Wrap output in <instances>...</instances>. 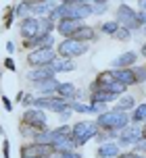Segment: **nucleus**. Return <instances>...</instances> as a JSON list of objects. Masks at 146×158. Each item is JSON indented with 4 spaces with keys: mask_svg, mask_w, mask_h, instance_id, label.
<instances>
[{
    "mask_svg": "<svg viewBox=\"0 0 146 158\" xmlns=\"http://www.w3.org/2000/svg\"><path fill=\"white\" fill-rule=\"evenodd\" d=\"M92 15V4H84V2H61L57 6V10L52 13V19L54 21H61V19H75V21H81L86 17Z\"/></svg>",
    "mask_w": 146,
    "mask_h": 158,
    "instance_id": "f257e3e1",
    "label": "nucleus"
},
{
    "mask_svg": "<svg viewBox=\"0 0 146 158\" xmlns=\"http://www.w3.org/2000/svg\"><path fill=\"white\" fill-rule=\"evenodd\" d=\"M96 125L100 129H106V131H121L125 125H130V117L125 114V110H119V108H113L105 112H100L96 118Z\"/></svg>",
    "mask_w": 146,
    "mask_h": 158,
    "instance_id": "f03ea898",
    "label": "nucleus"
},
{
    "mask_svg": "<svg viewBox=\"0 0 146 158\" xmlns=\"http://www.w3.org/2000/svg\"><path fill=\"white\" fill-rule=\"evenodd\" d=\"M98 133V125L96 123H90V121H79L71 127V137L75 139L77 146H84L88 143L90 139H94Z\"/></svg>",
    "mask_w": 146,
    "mask_h": 158,
    "instance_id": "7ed1b4c3",
    "label": "nucleus"
},
{
    "mask_svg": "<svg viewBox=\"0 0 146 158\" xmlns=\"http://www.w3.org/2000/svg\"><path fill=\"white\" fill-rule=\"evenodd\" d=\"M58 56H65V58H75V56H81L88 52V44L86 42H79V40L73 38H65L57 48Z\"/></svg>",
    "mask_w": 146,
    "mask_h": 158,
    "instance_id": "20e7f679",
    "label": "nucleus"
},
{
    "mask_svg": "<svg viewBox=\"0 0 146 158\" xmlns=\"http://www.w3.org/2000/svg\"><path fill=\"white\" fill-rule=\"evenodd\" d=\"M21 158H50L54 154V146L52 143H25L21 146V150H19Z\"/></svg>",
    "mask_w": 146,
    "mask_h": 158,
    "instance_id": "39448f33",
    "label": "nucleus"
},
{
    "mask_svg": "<svg viewBox=\"0 0 146 158\" xmlns=\"http://www.w3.org/2000/svg\"><path fill=\"white\" fill-rule=\"evenodd\" d=\"M33 106L36 108H42V110H52V112H63L65 108H69V100L61 98V96H40L33 100Z\"/></svg>",
    "mask_w": 146,
    "mask_h": 158,
    "instance_id": "423d86ee",
    "label": "nucleus"
},
{
    "mask_svg": "<svg viewBox=\"0 0 146 158\" xmlns=\"http://www.w3.org/2000/svg\"><path fill=\"white\" fill-rule=\"evenodd\" d=\"M54 58H57L54 48H33L27 54V63L32 67H42V64H50Z\"/></svg>",
    "mask_w": 146,
    "mask_h": 158,
    "instance_id": "0eeeda50",
    "label": "nucleus"
},
{
    "mask_svg": "<svg viewBox=\"0 0 146 158\" xmlns=\"http://www.w3.org/2000/svg\"><path fill=\"white\" fill-rule=\"evenodd\" d=\"M21 121H23V125H27V127H33V129H38V131H44L48 118H46V112L42 110V108H29V110L23 112Z\"/></svg>",
    "mask_w": 146,
    "mask_h": 158,
    "instance_id": "6e6552de",
    "label": "nucleus"
},
{
    "mask_svg": "<svg viewBox=\"0 0 146 158\" xmlns=\"http://www.w3.org/2000/svg\"><path fill=\"white\" fill-rule=\"evenodd\" d=\"M117 23L127 27V29H138L140 27L138 25V13L131 6H127V4H121V6L117 8Z\"/></svg>",
    "mask_w": 146,
    "mask_h": 158,
    "instance_id": "1a4fd4ad",
    "label": "nucleus"
},
{
    "mask_svg": "<svg viewBox=\"0 0 146 158\" xmlns=\"http://www.w3.org/2000/svg\"><path fill=\"white\" fill-rule=\"evenodd\" d=\"M140 139H144V135H142V127H138L136 123L134 125H125L119 131V143L123 146H127V143H138Z\"/></svg>",
    "mask_w": 146,
    "mask_h": 158,
    "instance_id": "9d476101",
    "label": "nucleus"
},
{
    "mask_svg": "<svg viewBox=\"0 0 146 158\" xmlns=\"http://www.w3.org/2000/svg\"><path fill=\"white\" fill-rule=\"evenodd\" d=\"M38 35V17H25L21 21V38L33 40Z\"/></svg>",
    "mask_w": 146,
    "mask_h": 158,
    "instance_id": "9b49d317",
    "label": "nucleus"
},
{
    "mask_svg": "<svg viewBox=\"0 0 146 158\" xmlns=\"http://www.w3.org/2000/svg\"><path fill=\"white\" fill-rule=\"evenodd\" d=\"M27 48H52L54 46V35L52 33H40L33 40H23Z\"/></svg>",
    "mask_w": 146,
    "mask_h": 158,
    "instance_id": "f8f14e48",
    "label": "nucleus"
},
{
    "mask_svg": "<svg viewBox=\"0 0 146 158\" xmlns=\"http://www.w3.org/2000/svg\"><path fill=\"white\" fill-rule=\"evenodd\" d=\"M54 77V69H52V64H42V67H36L32 71L27 73V79L29 81H44V79H50Z\"/></svg>",
    "mask_w": 146,
    "mask_h": 158,
    "instance_id": "ddd939ff",
    "label": "nucleus"
},
{
    "mask_svg": "<svg viewBox=\"0 0 146 158\" xmlns=\"http://www.w3.org/2000/svg\"><path fill=\"white\" fill-rule=\"evenodd\" d=\"M79 21H75V19H61V21H57V31L58 35H65V38H71L73 31L79 27Z\"/></svg>",
    "mask_w": 146,
    "mask_h": 158,
    "instance_id": "4468645a",
    "label": "nucleus"
},
{
    "mask_svg": "<svg viewBox=\"0 0 146 158\" xmlns=\"http://www.w3.org/2000/svg\"><path fill=\"white\" fill-rule=\"evenodd\" d=\"M57 10V2L52 0H44V2H38V4H32V15H40V17H50Z\"/></svg>",
    "mask_w": 146,
    "mask_h": 158,
    "instance_id": "2eb2a0df",
    "label": "nucleus"
},
{
    "mask_svg": "<svg viewBox=\"0 0 146 158\" xmlns=\"http://www.w3.org/2000/svg\"><path fill=\"white\" fill-rule=\"evenodd\" d=\"M50 64H52L54 73H71V71H75V63H73V58H65V56H57Z\"/></svg>",
    "mask_w": 146,
    "mask_h": 158,
    "instance_id": "dca6fc26",
    "label": "nucleus"
},
{
    "mask_svg": "<svg viewBox=\"0 0 146 158\" xmlns=\"http://www.w3.org/2000/svg\"><path fill=\"white\" fill-rule=\"evenodd\" d=\"M113 75H115V79L117 81H121L123 85H136V77H134V71H131L130 67H123V69H115L113 71Z\"/></svg>",
    "mask_w": 146,
    "mask_h": 158,
    "instance_id": "f3484780",
    "label": "nucleus"
},
{
    "mask_svg": "<svg viewBox=\"0 0 146 158\" xmlns=\"http://www.w3.org/2000/svg\"><path fill=\"white\" fill-rule=\"evenodd\" d=\"M136 60H138V54L136 52H123V54H119L117 58L113 60V67H117V69H123V67H134L136 64Z\"/></svg>",
    "mask_w": 146,
    "mask_h": 158,
    "instance_id": "a211bd4d",
    "label": "nucleus"
},
{
    "mask_svg": "<svg viewBox=\"0 0 146 158\" xmlns=\"http://www.w3.org/2000/svg\"><path fill=\"white\" fill-rule=\"evenodd\" d=\"M36 87L40 89L42 96H48V94H57V87H58V81L54 77L50 79H44V81H36Z\"/></svg>",
    "mask_w": 146,
    "mask_h": 158,
    "instance_id": "6ab92c4d",
    "label": "nucleus"
},
{
    "mask_svg": "<svg viewBox=\"0 0 146 158\" xmlns=\"http://www.w3.org/2000/svg\"><path fill=\"white\" fill-rule=\"evenodd\" d=\"M119 156V146L117 143H100V148H98V158H117Z\"/></svg>",
    "mask_w": 146,
    "mask_h": 158,
    "instance_id": "aec40b11",
    "label": "nucleus"
},
{
    "mask_svg": "<svg viewBox=\"0 0 146 158\" xmlns=\"http://www.w3.org/2000/svg\"><path fill=\"white\" fill-rule=\"evenodd\" d=\"M52 146H54V152H73L75 148H77V143H75V139H73L71 135L61 137V139H58V142H54Z\"/></svg>",
    "mask_w": 146,
    "mask_h": 158,
    "instance_id": "412c9836",
    "label": "nucleus"
},
{
    "mask_svg": "<svg viewBox=\"0 0 146 158\" xmlns=\"http://www.w3.org/2000/svg\"><path fill=\"white\" fill-rule=\"evenodd\" d=\"M115 98H117V96L111 94V92H106V89H92V92H90V100H92V102L106 104V102H113Z\"/></svg>",
    "mask_w": 146,
    "mask_h": 158,
    "instance_id": "4be33fe9",
    "label": "nucleus"
},
{
    "mask_svg": "<svg viewBox=\"0 0 146 158\" xmlns=\"http://www.w3.org/2000/svg\"><path fill=\"white\" fill-rule=\"evenodd\" d=\"M75 94H77V92H75V85H73V83H58L57 96H61V98L73 102V100H75Z\"/></svg>",
    "mask_w": 146,
    "mask_h": 158,
    "instance_id": "5701e85b",
    "label": "nucleus"
},
{
    "mask_svg": "<svg viewBox=\"0 0 146 158\" xmlns=\"http://www.w3.org/2000/svg\"><path fill=\"white\" fill-rule=\"evenodd\" d=\"M73 40H79V42H88V40H94V29L88 27V25H79L71 35Z\"/></svg>",
    "mask_w": 146,
    "mask_h": 158,
    "instance_id": "b1692460",
    "label": "nucleus"
},
{
    "mask_svg": "<svg viewBox=\"0 0 146 158\" xmlns=\"http://www.w3.org/2000/svg\"><path fill=\"white\" fill-rule=\"evenodd\" d=\"M130 121H131V123H136V125L146 123V102H142L140 106H134V114H131Z\"/></svg>",
    "mask_w": 146,
    "mask_h": 158,
    "instance_id": "393cba45",
    "label": "nucleus"
},
{
    "mask_svg": "<svg viewBox=\"0 0 146 158\" xmlns=\"http://www.w3.org/2000/svg\"><path fill=\"white\" fill-rule=\"evenodd\" d=\"M15 17L21 19V21H23L25 17H32V4H27L25 0H21V2L17 4V8H15Z\"/></svg>",
    "mask_w": 146,
    "mask_h": 158,
    "instance_id": "a878e982",
    "label": "nucleus"
},
{
    "mask_svg": "<svg viewBox=\"0 0 146 158\" xmlns=\"http://www.w3.org/2000/svg\"><path fill=\"white\" fill-rule=\"evenodd\" d=\"M134 106H136V100H134L131 96H123L121 94V98H119V102H117L115 108H119V110H130V108H134Z\"/></svg>",
    "mask_w": 146,
    "mask_h": 158,
    "instance_id": "bb28decb",
    "label": "nucleus"
},
{
    "mask_svg": "<svg viewBox=\"0 0 146 158\" xmlns=\"http://www.w3.org/2000/svg\"><path fill=\"white\" fill-rule=\"evenodd\" d=\"M119 27H121V25L117 23V21H105V23L100 25V31L106 33V35H115V31H117Z\"/></svg>",
    "mask_w": 146,
    "mask_h": 158,
    "instance_id": "cd10ccee",
    "label": "nucleus"
},
{
    "mask_svg": "<svg viewBox=\"0 0 146 158\" xmlns=\"http://www.w3.org/2000/svg\"><path fill=\"white\" fill-rule=\"evenodd\" d=\"M134 77H136V83H144L146 81V67H134Z\"/></svg>",
    "mask_w": 146,
    "mask_h": 158,
    "instance_id": "c85d7f7f",
    "label": "nucleus"
},
{
    "mask_svg": "<svg viewBox=\"0 0 146 158\" xmlns=\"http://www.w3.org/2000/svg\"><path fill=\"white\" fill-rule=\"evenodd\" d=\"M113 38H115V40H123V42H125V40L131 38V29H127V27H119V29L115 31Z\"/></svg>",
    "mask_w": 146,
    "mask_h": 158,
    "instance_id": "c756f323",
    "label": "nucleus"
},
{
    "mask_svg": "<svg viewBox=\"0 0 146 158\" xmlns=\"http://www.w3.org/2000/svg\"><path fill=\"white\" fill-rule=\"evenodd\" d=\"M69 108L71 110H75V112H90V108H88V104H81V102H77V100H73V102H69Z\"/></svg>",
    "mask_w": 146,
    "mask_h": 158,
    "instance_id": "7c9ffc66",
    "label": "nucleus"
},
{
    "mask_svg": "<svg viewBox=\"0 0 146 158\" xmlns=\"http://www.w3.org/2000/svg\"><path fill=\"white\" fill-rule=\"evenodd\" d=\"M17 100H21V104H23V106H29V104H33V100H36V98H33L32 94H23V92H19Z\"/></svg>",
    "mask_w": 146,
    "mask_h": 158,
    "instance_id": "2f4dec72",
    "label": "nucleus"
},
{
    "mask_svg": "<svg viewBox=\"0 0 146 158\" xmlns=\"http://www.w3.org/2000/svg\"><path fill=\"white\" fill-rule=\"evenodd\" d=\"M88 108H90V112H105L106 110V104H102V102H90L88 104Z\"/></svg>",
    "mask_w": 146,
    "mask_h": 158,
    "instance_id": "473e14b6",
    "label": "nucleus"
},
{
    "mask_svg": "<svg viewBox=\"0 0 146 158\" xmlns=\"http://www.w3.org/2000/svg\"><path fill=\"white\" fill-rule=\"evenodd\" d=\"M13 19H15V8H8L6 15H4V27H6V29L13 25Z\"/></svg>",
    "mask_w": 146,
    "mask_h": 158,
    "instance_id": "72a5a7b5",
    "label": "nucleus"
},
{
    "mask_svg": "<svg viewBox=\"0 0 146 158\" xmlns=\"http://www.w3.org/2000/svg\"><path fill=\"white\" fill-rule=\"evenodd\" d=\"M8 150H11V143H8V139H4V143H2V158H11Z\"/></svg>",
    "mask_w": 146,
    "mask_h": 158,
    "instance_id": "f704fd0d",
    "label": "nucleus"
},
{
    "mask_svg": "<svg viewBox=\"0 0 146 158\" xmlns=\"http://www.w3.org/2000/svg\"><path fill=\"white\" fill-rule=\"evenodd\" d=\"M4 69L6 71H15V60L13 58H4Z\"/></svg>",
    "mask_w": 146,
    "mask_h": 158,
    "instance_id": "c9c22d12",
    "label": "nucleus"
},
{
    "mask_svg": "<svg viewBox=\"0 0 146 158\" xmlns=\"http://www.w3.org/2000/svg\"><path fill=\"white\" fill-rule=\"evenodd\" d=\"M2 106H4V110H6V112L13 110V104H11V100H8L6 96H2Z\"/></svg>",
    "mask_w": 146,
    "mask_h": 158,
    "instance_id": "e433bc0d",
    "label": "nucleus"
},
{
    "mask_svg": "<svg viewBox=\"0 0 146 158\" xmlns=\"http://www.w3.org/2000/svg\"><path fill=\"white\" fill-rule=\"evenodd\" d=\"M138 25H140V27H144V25H146V10H140V13H138Z\"/></svg>",
    "mask_w": 146,
    "mask_h": 158,
    "instance_id": "4c0bfd02",
    "label": "nucleus"
},
{
    "mask_svg": "<svg viewBox=\"0 0 146 158\" xmlns=\"http://www.w3.org/2000/svg\"><path fill=\"white\" fill-rule=\"evenodd\" d=\"M106 10V4H96V6H92V13H105Z\"/></svg>",
    "mask_w": 146,
    "mask_h": 158,
    "instance_id": "58836bf2",
    "label": "nucleus"
},
{
    "mask_svg": "<svg viewBox=\"0 0 146 158\" xmlns=\"http://www.w3.org/2000/svg\"><path fill=\"white\" fill-rule=\"evenodd\" d=\"M6 52H8V54L15 52V44H13V42H6Z\"/></svg>",
    "mask_w": 146,
    "mask_h": 158,
    "instance_id": "ea45409f",
    "label": "nucleus"
},
{
    "mask_svg": "<svg viewBox=\"0 0 146 158\" xmlns=\"http://www.w3.org/2000/svg\"><path fill=\"white\" fill-rule=\"evenodd\" d=\"M61 2H84V4H90V0H61Z\"/></svg>",
    "mask_w": 146,
    "mask_h": 158,
    "instance_id": "a19ab883",
    "label": "nucleus"
},
{
    "mask_svg": "<svg viewBox=\"0 0 146 158\" xmlns=\"http://www.w3.org/2000/svg\"><path fill=\"white\" fill-rule=\"evenodd\" d=\"M138 4H140V10H146V0H140Z\"/></svg>",
    "mask_w": 146,
    "mask_h": 158,
    "instance_id": "79ce46f5",
    "label": "nucleus"
},
{
    "mask_svg": "<svg viewBox=\"0 0 146 158\" xmlns=\"http://www.w3.org/2000/svg\"><path fill=\"white\" fill-rule=\"evenodd\" d=\"M27 4H38V2H44V0H25Z\"/></svg>",
    "mask_w": 146,
    "mask_h": 158,
    "instance_id": "37998d69",
    "label": "nucleus"
},
{
    "mask_svg": "<svg viewBox=\"0 0 146 158\" xmlns=\"http://www.w3.org/2000/svg\"><path fill=\"white\" fill-rule=\"evenodd\" d=\"M140 52H142V56H146V44H144L142 48H140Z\"/></svg>",
    "mask_w": 146,
    "mask_h": 158,
    "instance_id": "c03bdc74",
    "label": "nucleus"
},
{
    "mask_svg": "<svg viewBox=\"0 0 146 158\" xmlns=\"http://www.w3.org/2000/svg\"><path fill=\"white\" fill-rule=\"evenodd\" d=\"M94 2H96V4H106L109 0H94Z\"/></svg>",
    "mask_w": 146,
    "mask_h": 158,
    "instance_id": "a18cd8bd",
    "label": "nucleus"
}]
</instances>
